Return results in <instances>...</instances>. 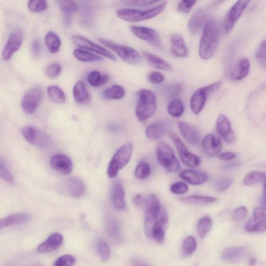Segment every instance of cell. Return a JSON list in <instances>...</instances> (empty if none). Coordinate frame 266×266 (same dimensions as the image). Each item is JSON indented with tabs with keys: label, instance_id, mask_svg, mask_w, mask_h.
Instances as JSON below:
<instances>
[{
	"label": "cell",
	"instance_id": "6da1fadb",
	"mask_svg": "<svg viewBox=\"0 0 266 266\" xmlns=\"http://www.w3.org/2000/svg\"><path fill=\"white\" fill-rule=\"evenodd\" d=\"M220 30L214 20L207 21L203 30L199 45V56L204 60L212 58L218 47Z\"/></svg>",
	"mask_w": 266,
	"mask_h": 266
},
{
	"label": "cell",
	"instance_id": "7a4b0ae2",
	"mask_svg": "<svg viewBox=\"0 0 266 266\" xmlns=\"http://www.w3.org/2000/svg\"><path fill=\"white\" fill-rule=\"evenodd\" d=\"M167 2H163L148 10L122 8L117 11L116 14L120 19L131 23H138L151 19L161 14L166 8Z\"/></svg>",
	"mask_w": 266,
	"mask_h": 266
},
{
	"label": "cell",
	"instance_id": "3957f363",
	"mask_svg": "<svg viewBox=\"0 0 266 266\" xmlns=\"http://www.w3.org/2000/svg\"><path fill=\"white\" fill-rule=\"evenodd\" d=\"M137 94L139 100L136 107V116L140 122H144L155 113L157 98L152 91L146 89L139 90Z\"/></svg>",
	"mask_w": 266,
	"mask_h": 266
},
{
	"label": "cell",
	"instance_id": "277c9868",
	"mask_svg": "<svg viewBox=\"0 0 266 266\" xmlns=\"http://www.w3.org/2000/svg\"><path fill=\"white\" fill-rule=\"evenodd\" d=\"M133 150V146L131 143L125 144L117 150L109 164L107 174L109 178L116 177L118 171L130 161Z\"/></svg>",
	"mask_w": 266,
	"mask_h": 266
},
{
	"label": "cell",
	"instance_id": "5b68a950",
	"mask_svg": "<svg viewBox=\"0 0 266 266\" xmlns=\"http://www.w3.org/2000/svg\"><path fill=\"white\" fill-rule=\"evenodd\" d=\"M158 160L161 166L169 172H177L180 164L171 147L167 143L160 142L156 148Z\"/></svg>",
	"mask_w": 266,
	"mask_h": 266
},
{
	"label": "cell",
	"instance_id": "8992f818",
	"mask_svg": "<svg viewBox=\"0 0 266 266\" xmlns=\"http://www.w3.org/2000/svg\"><path fill=\"white\" fill-rule=\"evenodd\" d=\"M99 42L115 52L119 58L128 63L135 65L141 61V57L138 52L131 47L103 39H99Z\"/></svg>",
	"mask_w": 266,
	"mask_h": 266
},
{
	"label": "cell",
	"instance_id": "52a82bcc",
	"mask_svg": "<svg viewBox=\"0 0 266 266\" xmlns=\"http://www.w3.org/2000/svg\"><path fill=\"white\" fill-rule=\"evenodd\" d=\"M222 85V82L219 81L197 89L190 99V106L192 112L195 115L200 113L205 106L208 95L221 88Z\"/></svg>",
	"mask_w": 266,
	"mask_h": 266
},
{
	"label": "cell",
	"instance_id": "ba28073f",
	"mask_svg": "<svg viewBox=\"0 0 266 266\" xmlns=\"http://www.w3.org/2000/svg\"><path fill=\"white\" fill-rule=\"evenodd\" d=\"M252 0H237L227 14L224 22V30L230 32L235 25L249 6Z\"/></svg>",
	"mask_w": 266,
	"mask_h": 266
},
{
	"label": "cell",
	"instance_id": "9c48e42d",
	"mask_svg": "<svg viewBox=\"0 0 266 266\" xmlns=\"http://www.w3.org/2000/svg\"><path fill=\"white\" fill-rule=\"evenodd\" d=\"M169 135L174 144L176 145L182 162L187 167L191 168L199 166L201 161L198 156L190 152L186 145L176 134L170 132Z\"/></svg>",
	"mask_w": 266,
	"mask_h": 266
},
{
	"label": "cell",
	"instance_id": "30bf717a",
	"mask_svg": "<svg viewBox=\"0 0 266 266\" xmlns=\"http://www.w3.org/2000/svg\"><path fill=\"white\" fill-rule=\"evenodd\" d=\"M131 31L137 38L148 42L155 48H162V43L160 36L154 30L149 27L132 26Z\"/></svg>",
	"mask_w": 266,
	"mask_h": 266
},
{
	"label": "cell",
	"instance_id": "8fae6325",
	"mask_svg": "<svg viewBox=\"0 0 266 266\" xmlns=\"http://www.w3.org/2000/svg\"><path fill=\"white\" fill-rule=\"evenodd\" d=\"M72 40L73 43L81 49L96 53L109 59L117 61L116 57L112 53L84 36L79 35H73Z\"/></svg>",
	"mask_w": 266,
	"mask_h": 266
},
{
	"label": "cell",
	"instance_id": "7c38bea8",
	"mask_svg": "<svg viewBox=\"0 0 266 266\" xmlns=\"http://www.w3.org/2000/svg\"><path fill=\"white\" fill-rule=\"evenodd\" d=\"M42 98V91L36 87L30 90L23 97L21 106L27 114H33L39 107Z\"/></svg>",
	"mask_w": 266,
	"mask_h": 266
},
{
	"label": "cell",
	"instance_id": "4fadbf2b",
	"mask_svg": "<svg viewBox=\"0 0 266 266\" xmlns=\"http://www.w3.org/2000/svg\"><path fill=\"white\" fill-rule=\"evenodd\" d=\"M266 210L263 207H256L253 211V217L245 224V230L249 233H263L266 231Z\"/></svg>",
	"mask_w": 266,
	"mask_h": 266
},
{
	"label": "cell",
	"instance_id": "5bb4252c",
	"mask_svg": "<svg viewBox=\"0 0 266 266\" xmlns=\"http://www.w3.org/2000/svg\"><path fill=\"white\" fill-rule=\"evenodd\" d=\"M169 223V216L166 208L161 207L153 225L152 238L158 242H163Z\"/></svg>",
	"mask_w": 266,
	"mask_h": 266
},
{
	"label": "cell",
	"instance_id": "9a60e30c",
	"mask_svg": "<svg viewBox=\"0 0 266 266\" xmlns=\"http://www.w3.org/2000/svg\"><path fill=\"white\" fill-rule=\"evenodd\" d=\"M21 132L25 139L31 144L43 147L47 145L48 143L47 136L35 127L24 126Z\"/></svg>",
	"mask_w": 266,
	"mask_h": 266
},
{
	"label": "cell",
	"instance_id": "2e32d148",
	"mask_svg": "<svg viewBox=\"0 0 266 266\" xmlns=\"http://www.w3.org/2000/svg\"><path fill=\"white\" fill-rule=\"evenodd\" d=\"M208 21V14L203 9L199 8L190 17L188 23V30L193 35L198 34Z\"/></svg>",
	"mask_w": 266,
	"mask_h": 266
},
{
	"label": "cell",
	"instance_id": "e0dca14e",
	"mask_svg": "<svg viewBox=\"0 0 266 266\" xmlns=\"http://www.w3.org/2000/svg\"><path fill=\"white\" fill-rule=\"evenodd\" d=\"M216 128L218 134L222 136L226 142L231 144L234 142L235 135L232 125L225 115L221 114L218 116Z\"/></svg>",
	"mask_w": 266,
	"mask_h": 266
},
{
	"label": "cell",
	"instance_id": "ac0fdd59",
	"mask_svg": "<svg viewBox=\"0 0 266 266\" xmlns=\"http://www.w3.org/2000/svg\"><path fill=\"white\" fill-rule=\"evenodd\" d=\"M202 148L204 152L209 157L218 154L222 149L221 141L213 134L207 135L203 142H202Z\"/></svg>",
	"mask_w": 266,
	"mask_h": 266
},
{
	"label": "cell",
	"instance_id": "d6986e66",
	"mask_svg": "<svg viewBox=\"0 0 266 266\" xmlns=\"http://www.w3.org/2000/svg\"><path fill=\"white\" fill-rule=\"evenodd\" d=\"M22 43V36L20 33H12L9 37L3 51V59L5 61L10 60L13 54L20 50Z\"/></svg>",
	"mask_w": 266,
	"mask_h": 266
},
{
	"label": "cell",
	"instance_id": "ffe728a7",
	"mask_svg": "<svg viewBox=\"0 0 266 266\" xmlns=\"http://www.w3.org/2000/svg\"><path fill=\"white\" fill-rule=\"evenodd\" d=\"M50 164L54 169L63 175H68L71 173L73 168L71 160L64 154L54 155L51 159Z\"/></svg>",
	"mask_w": 266,
	"mask_h": 266
},
{
	"label": "cell",
	"instance_id": "44dd1931",
	"mask_svg": "<svg viewBox=\"0 0 266 266\" xmlns=\"http://www.w3.org/2000/svg\"><path fill=\"white\" fill-rule=\"evenodd\" d=\"M65 191L67 194L74 198H80L86 192L85 183L81 179L71 177L65 182Z\"/></svg>",
	"mask_w": 266,
	"mask_h": 266
},
{
	"label": "cell",
	"instance_id": "7402d4cb",
	"mask_svg": "<svg viewBox=\"0 0 266 266\" xmlns=\"http://www.w3.org/2000/svg\"><path fill=\"white\" fill-rule=\"evenodd\" d=\"M171 42V52L174 56L178 58H187L189 56V51L181 35L178 34H173Z\"/></svg>",
	"mask_w": 266,
	"mask_h": 266
},
{
	"label": "cell",
	"instance_id": "603a6c76",
	"mask_svg": "<svg viewBox=\"0 0 266 266\" xmlns=\"http://www.w3.org/2000/svg\"><path fill=\"white\" fill-rule=\"evenodd\" d=\"M63 237L59 233L51 235L47 240L40 244L38 247V251L42 253H48L57 250L62 243Z\"/></svg>",
	"mask_w": 266,
	"mask_h": 266
},
{
	"label": "cell",
	"instance_id": "cb8c5ba5",
	"mask_svg": "<svg viewBox=\"0 0 266 266\" xmlns=\"http://www.w3.org/2000/svg\"><path fill=\"white\" fill-rule=\"evenodd\" d=\"M178 126L180 132L188 143L197 145L200 141V137L197 128L193 125L185 122H179Z\"/></svg>",
	"mask_w": 266,
	"mask_h": 266
},
{
	"label": "cell",
	"instance_id": "d4e9b609",
	"mask_svg": "<svg viewBox=\"0 0 266 266\" xmlns=\"http://www.w3.org/2000/svg\"><path fill=\"white\" fill-rule=\"evenodd\" d=\"M180 177L190 184L199 185L206 182L208 176L204 172L194 170L183 171L179 173Z\"/></svg>",
	"mask_w": 266,
	"mask_h": 266
},
{
	"label": "cell",
	"instance_id": "484cf974",
	"mask_svg": "<svg viewBox=\"0 0 266 266\" xmlns=\"http://www.w3.org/2000/svg\"><path fill=\"white\" fill-rule=\"evenodd\" d=\"M112 197L113 204L117 209L123 210L125 208V192L121 182L118 181L114 183Z\"/></svg>",
	"mask_w": 266,
	"mask_h": 266
},
{
	"label": "cell",
	"instance_id": "4316f807",
	"mask_svg": "<svg viewBox=\"0 0 266 266\" xmlns=\"http://www.w3.org/2000/svg\"><path fill=\"white\" fill-rule=\"evenodd\" d=\"M30 216L24 213L14 214L0 219V230L3 228L24 224L28 222Z\"/></svg>",
	"mask_w": 266,
	"mask_h": 266
},
{
	"label": "cell",
	"instance_id": "83f0119b",
	"mask_svg": "<svg viewBox=\"0 0 266 266\" xmlns=\"http://www.w3.org/2000/svg\"><path fill=\"white\" fill-rule=\"evenodd\" d=\"M244 247H231L224 250L222 254V260L226 262H235L240 260L245 254Z\"/></svg>",
	"mask_w": 266,
	"mask_h": 266
},
{
	"label": "cell",
	"instance_id": "f1b7e54d",
	"mask_svg": "<svg viewBox=\"0 0 266 266\" xmlns=\"http://www.w3.org/2000/svg\"><path fill=\"white\" fill-rule=\"evenodd\" d=\"M166 131V127L163 124L153 123L146 128V135L149 140L157 141L162 138Z\"/></svg>",
	"mask_w": 266,
	"mask_h": 266
},
{
	"label": "cell",
	"instance_id": "f546056e",
	"mask_svg": "<svg viewBox=\"0 0 266 266\" xmlns=\"http://www.w3.org/2000/svg\"><path fill=\"white\" fill-rule=\"evenodd\" d=\"M73 95L77 102L83 104L89 99V94L87 86L84 81H79L73 88Z\"/></svg>",
	"mask_w": 266,
	"mask_h": 266
},
{
	"label": "cell",
	"instance_id": "4dcf8cb0",
	"mask_svg": "<svg viewBox=\"0 0 266 266\" xmlns=\"http://www.w3.org/2000/svg\"><path fill=\"white\" fill-rule=\"evenodd\" d=\"M143 57L154 67L166 71H172V66L166 60L155 55L148 52L143 53Z\"/></svg>",
	"mask_w": 266,
	"mask_h": 266
},
{
	"label": "cell",
	"instance_id": "1f68e13d",
	"mask_svg": "<svg viewBox=\"0 0 266 266\" xmlns=\"http://www.w3.org/2000/svg\"><path fill=\"white\" fill-rule=\"evenodd\" d=\"M250 68V60L247 58H243L238 62L236 69L233 75V79L235 81H241L249 74Z\"/></svg>",
	"mask_w": 266,
	"mask_h": 266
},
{
	"label": "cell",
	"instance_id": "d6a6232c",
	"mask_svg": "<svg viewBox=\"0 0 266 266\" xmlns=\"http://www.w3.org/2000/svg\"><path fill=\"white\" fill-rule=\"evenodd\" d=\"M45 42L49 51L51 53L56 54L59 52L61 46V40L56 33L49 31L46 35Z\"/></svg>",
	"mask_w": 266,
	"mask_h": 266
},
{
	"label": "cell",
	"instance_id": "836d02e7",
	"mask_svg": "<svg viewBox=\"0 0 266 266\" xmlns=\"http://www.w3.org/2000/svg\"><path fill=\"white\" fill-rule=\"evenodd\" d=\"M73 56L78 60L82 62L102 61L103 59L97 55L89 52L83 49H77L73 51Z\"/></svg>",
	"mask_w": 266,
	"mask_h": 266
},
{
	"label": "cell",
	"instance_id": "e575fe53",
	"mask_svg": "<svg viewBox=\"0 0 266 266\" xmlns=\"http://www.w3.org/2000/svg\"><path fill=\"white\" fill-rule=\"evenodd\" d=\"M180 200L183 203L191 205H206L216 203L218 199L212 197L192 196L181 198Z\"/></svg>",
	"mask_w": 266,
	"mask_h": 266
},
{
	"label": "cell",
	"instance_id": "d590c367",
	"mask_svg": "<svg viewBox=\"0 0 266 266\" xmlns=\"http://www.w3.org/2000/svg\"><path fill=\"white\" fill-rule=\"evenodd\" d=\"M61 11L65 14L71 15L78 10V5L75 0H55Z\"/></svg>",
	"mask_w": 266,
	"mask_h": 266
},
{
	"label": "cell",
	"instance_id": "8d00e7d4",
	"mask_svg": "<svg viewBox=\"0 0 266 266\" xmlns=\"http://www.w3.org/2000/svg\"><path fill=\"white\" fill-rule=\"evenodd\" d=\"M48 93L53 103L57 104H62L65 103V94L59 87L57 86L50 87L48 89Z\"/></svg>",
	"mask_w": 266,
	"mask_h": 266
},
{
	"label": "cell",
	"instance_id": "74e56055",
	"mask_svg": "<svg viewBox=\"0 0 266 266\" xmlns=\"http://www.w3.org/2000/svg\"><path fill=\"white\" fill-rule=\"evenodd\" d=\"M125 91L124 88L120 86L114 85L104 91L103 96L109 99H120L124 97Z\"/></svg>",
	"mask_w": 266,
	"mask_h": 266
},
{
	"label": "cell",
	"instance_id": "f35d334b",
	"mask_svg": "<svg viewBox=\"0 0 266 266\" xmlns=\"http://www.w3.org/2000/svg\"><path fill=\"white\" fill-rule=\"evenodd\" d=\"M107 231L108 234L115 240H118L120 237V228L116 220L109 216L107 220Z\"/></svg>",
	"mask_w": 266,
	"mask_h": 266
},
{
	"label": "cell",
	"instance_id": "ab89813d",
	"mask_svg": "<svg viewBox=\"0 0 266 266\" xmlns=\"http://www.w3.org/2000/svg\"><path fill=\"white\" fill-rule=\"evenodd\" d=\"M212 222L210 218L208 216L200 219L197 224V232L201 238H204L210 231Z\"/></svg>",
	"mask_w": 266,
	"mask_h": 266
},
{
	"label": "cell",
	"instance_id": "60d3db41",
	"mask_svg": "<svg viewBox=\"0 0 266 266\" xmlns=\"http://www.w3.org/2000/svg\"><path fill=\"white\" fill-rule=\"evenodd\" d=\"M169 114L174 118L180 117L184 111V106L179 99H174L171 101L168 106Z\"/></svg>",
	"mask_w": 266,
	"mask_h": 266
},
{
	"label": "cell",
	"instance_id": "b9f144b4",
	"mask_svg": "<svg viewBox=\"0 0 266 266\" xmlns=\"http://www.w3.org/2000/svg\"><path fill=\"white\" fill-rule=\"evenodd\" d=\"M266 174L264 172L254 171L247 174L244 179V183L246 186H251L256 183L265 181Z\"/></svg>",
	"mask_w": 266,
	"mask_h": 266
},
{
	"label": "cell",
	"instance_id": "7bdbcfd3",
	"mask_svg": "<svg viewBox=\"0 0 266 266\" xmlns=\"http://www.w3.org/2000/svg\"><path fill=\"white\" fill-rule=\"evenodd\" d=\"M197 248V242L194 237L190 236L183 241L182 252L183 255L188 256L193 254Z\"/></svg>",
	"mask_w": 266,
	"mask_h": 266
},
{
	"label": "cell",
	"instance_id": "ee69618b",
	"mask_svg": "<svg viewBox=\"0 0 266 266\" xmlns=\"http://www.w3.org/2000/svg\"><path fill=\"white\" fill-rule=\"evenodd\" d=\"M97 249L100 258L103 261H107L111 256V251L108 244L103 240H99L97 244Z\"/></svg>",
	"mask_w": 266,
	"mask_h": 266
},
{
	"label": "cell",
	"instance_id": "f6af8a7d",
	"mask_svg": "<svg viewBox=\"0 0 266 266\" xmlns=\"http://www.w3.org/2000/svg\"><path fill=\"white\" fill-rule=\"evenodd\" d=\"M150 167L148 163H141L135 170V177L139 179H144L150 175Z\"/></svg>",
	"mask_w": 266,
	"mask_h": 266
},
{
	"label": "cell",
	"instance_id": "bcb514c9",
	"mask_svg": "<svg viewBox=\"0 0 266 266\" xmlns=\"http://www.w3.org/2000/svg\"><path fill=\"white\" fill-rule=\"evenodd\" d=\"M28 7L31 11L39 13L47 10L48 3L47 0H30Z\"/></svg>",
	"mask_w": 266,
	"mask_h": 266
},
{
	"label": "cell",
	"instance_id": "7dc6e473",
	"mask_svg": "<svg viewBox=\"0 0 266 266\" xmlns=\"http://www.w3.org/2000/svg\"><path fill=\"white\" fill-rule=\"evenodd\" d=\"M161 0H121V3L128 6L144 7L157 3Z\"/></svg>",
	"mask_w": 266,
	"mask_h": 266
},
{
	"label": "cell",
	"instance_id": "c3c4849f",
	"mask_svg": "<svg viewBox=\"0 0 266 266\" xmlns=\"http://www.w3.org/2000/svg\"><path fill=\"white\" fill-rule=\"evenodd\" d=\"M232 178L223 177L216 180L214 183V188L219 192L224 191L232 185Z\"/></svg>",
	"mask_w": 266,
	"mask_h": 266
},
{
	"label": "cell",
	"instance_id": "681fc988",
	"mask_svg": "<svg viewBox=\"0 0 266 266\" xmlns=\"http://www.w3.org/2000/svg\"><path fill=\"white\" fill-rule=\"evenodd\" d=\"M197 1V0H181L177 7L178 11L182 14L189 13Z\"/></svg>",
	"mask_w": 266,
	"mask_h": 266
},
{
	"label": "cell",
	"instance_id": "f907efd6",
	"mask_svg": "<svg viewBox=\"0 0 266 266\" xmlns=\"http://www.w3.org/2000/svg\"><path fill=\"white\" fill-rule=\"evenodd\" d=\"M76 263V259L74 256L71 255H63L55 262L54 265L56 266H70Z\"/></svg>",
	"mask_w": 266,
	"mask_h": 266
},
{
	"label": "cell",
	"instance_id": "816d5d0a",
	"mask_svg": "<svg viewBox=\"0 0 266 266\" xmlns=\"http://www.w3.org/2000/svg\"><path fill=\"white\" fill-rule=\"evenodd\" d=\"M256 58L259 60L262 65L265 67L266 66V40H264L259 45L258 49H257L256 54Z\"/></svg>",
	"mask_w": 266,
	"mask_h": 266
},
{
	"label": "cell",
	"instance_id": "f5cc1de1",
	"mask_svg": "<svg viewBox=\"0 0 266 266\" xmlns=\"http://www.w3.org/2000/svg\"><path fill=\"white\" fill-rule=\"evenodd\" d=\"M170 190L174 194L184 195L188 192V187L184 182H177L171 185Z\"/></svg>",
	"mask_w": 266,
	"mask_h": 266
},
{
	"label": "cell",
	"instance_id": "db71d44e",
	"mask_svg": "<svg viewBox=\"0 0 266 266\" xmlns=\"http://www.w3.org/2000/svg\"><path fill=\"white\" fill-rule=\"evenodd\" d=\"M101 76L102 75H101L99 71H93L90 72L88 76L89 83L93 87H99L102 86V83H101Z\"/></svg>",
	"mask_w": 266,
	"mask_h": 266
},
{
	"label": "cell",
	"instance_id": "11a10c76",
	"mask_svg": "<svg viewBox=\"0 0 266 266\" xmlns=\"http://www.w3.org/2000/svg\"><path fill=\"white\" fill-rule=\"evenodd\" d=\"M0 177L7 182L11 183L14 182L12 174L1 161H0Z\"/></svg>",
	"mask_w": 266,
	"mask_h": 266
},
{
	"label": "cell",
	"instance_id": "9f6ffc18",
	"mask_svg": "<svg viewBox=\"0 0 266 266\" xmlns=\"http://www.w3.org/2000/svg\"><path fill=\"white\" fill-rule=\"evenodd\" d=\"M61 71V67L59 64H51L47 69V75L51 78H55L59 76Z\"/></svg>",
	"mask_w": 266,
	"mask_h": 266
},
{
	"label": "cell",
	"instance_id": "6f0895ef",
	"mask_svg": "<svg viewBox=\"0 0 266 266\" xmlns=\"http://www.w3.org/2000/svg\"><path fill=\"white\" fill-rule=\"evenodd\" d=\"M248 215V211L245 207H241L236 209L234 214V219L236 222L243 221Z\"/></svg>",
	"mask_w": 266,
	"mask_h": 266
},
{
	"label": "cell",
	"instance_id": "680465c9",
	"mask_svg": "<svg viewBox=\"0 0 266 266\" xmlns=\"http://www.w3.org/2000/svg\"><path fill=\"white\" fill-rule=\"evenodd\" d=\"M148 79L151 84H159L164 81V77L160 72L154 71L149 73Z\"/></svg>",
	"mask_w": 266,
	"mask_h": 266
},
{
	"label": "cell",
	"instance_id": "91938a15",
	"mask_svg": "<svg viewBox=\"0 0 266 266\" xmlns=\"http://www.w3.org/2000/svg\"><path fill=\"white\" fill-rule=\"evenodd\" d=\"M220 159L224 161H232L236 158V154L232 152H225L219 155Z\"/></svg>",
	"mask_w": 266,
	"mask_h": 266
},
{
	"label": "cell",
	"instance_id": "94428289",
	"mask_svg": "<svg viewBox=\"0 0 266 266\" xmlns=\"http://www.w3.org/2000/svg\"><path fill=\"white\" fill-rule=\"evenodd\" d=\"M41 44L38 40H34L32 44V51L35 57H38L41 53Z\"/></svg>",
	"mask_w": 266,
	"mask_h": 266
},
{
	"label": "cell",
	"instance_id": "6125c7cd",
	"mask_svg": "<svg viewBox=\"0 0 266 266\" xmlns=\"http://www.w3.org/2000/svg\"><path fill=\"white\" fill-rule=\"evenodd\" d=\"M144 197L141 195H136L133 199V203L136 206L140 207L143 205Z\"/></svg>",
	"mask_w": 266,
	"mask_h": 266
},
{
	"label": "cell",
	"instance_id": "be15d7a7",
	"mask_svg": "<svg viewBox=\"0 0 266 266\" xmlns=\"http://www.w3.org/2000/svg\"><path fill=\"white\" fill-rule=\"evenodd\" d=\"M108 81L109 77L107 75H103L101 76V83H102V85L106 84Z\"/></svg>",
	"mask_w": 266,
	"mask_h": 266
},
{
	"label": "cell",
	"instance_id": "e7e4bbea",
	"mask_svg": "<svg viewBox=\"0 0 266 266\" xmlns=\"http://www.w3.org/2000/svg\"><path fill=\"white\" fill-rule=\"evenodd\" d=\"M255 263V260L253 259H252L250 261V265H254Z\"/></svg>",
	"mask_w": 266,
	"mask_h": 266
},
{
	"label": "cell",
	"instance_id": "03108f58",
	"mask_svg": "<svg viewBox=\"0 0 266 266\" xmlns=\"http://www.w3.org/2000/svg\"><path fill=\"white\" fill-rule=\"evenodd\" d=\"M225 1H226V0H217V4L222 3L224 2Z\"/></svg>",
	"mask_w": 266,
	"mask_h": 266
}]
</instances>
